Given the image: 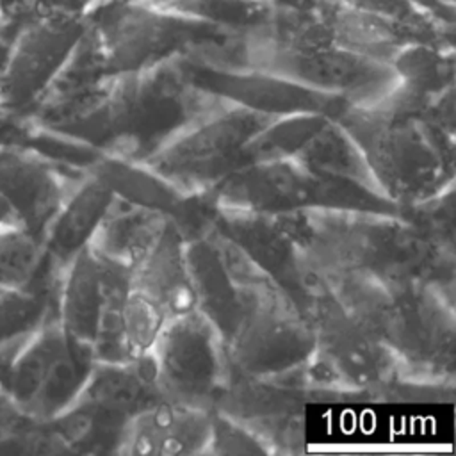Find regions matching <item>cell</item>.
Returning <instances> with one entry per match:
<instances>
[{
	"mask_svg": "<svg viewBox=\"0 0 456 456\" xmlns=\"http://www.w3.org/2000/svg\"><path fill=\"white\" fill-rule=\"evenodd\" d=\"M276 217L322 280H428L454 289V251L435 246L399 214L319 208Z\"/></svg>",
	"mask_w": 456,
	"mask_h": 456,
	"instance_id": "1",
	"label": "cell"
},
{
	"mask_svg": "<svg viewBox=\"0 0 456 456\" xmlns=\"http://www.w3.org/2000/svg\"><path fill=\"white\" fill-rule=\"evenodd\" d=\"M322 280V278H321ZM338 303L397 360L399 378L454 385V289L428 280H322Z\"/></svg>",
	"mask_w": 456,
	"mask_h": 456,
	"instance_id": "2",
	"label": "cell"
},
{
	"mask_svg": "<svg viewBox=\"0 0 456 456\" xmlns=\"http://www.w3.org/2000/svg\"><path fill=\"white\" fill-rule=\"evenodd\" d=\"M394 91L374 105L346 103L333 119L360 148L381 192L403 210L454 185V135Z\"/></svg>",
	"mask_w": 456,
	"mask_h": 456,
	"instance_id": "3",
	"label": "cell"
},
{
	"mask_svg": "<svg viewBox=\"0 0 456 456\" xmlns=\"http://www.w3.org/2000/svg\"><path fill=\"white\" fill-rule=\"evenodd\" d=\"M217 239L244 292L240 321L226 342L232 372L267 378L299 369L312 356L315 344L308 317L232 242L219 233Z\"/></svg>",
	"mask_w": 456,
	"mask_h": 456,
	"instance_id": "4",
	"label": "cell"
},
{
	"mask_svg": "<svg viewBox=\"0 0 456 456\" xmlns=\"http://www.w3.org/2000/svg\"><path fill=\"white\" fill-rule=\"evenodd\" d=\"M314 353L301 367L303 383L317 401L374 399L399 378L395 356L338 303L321 280L306 306Z\"/></svg>",
	"mask_w": 456,
	"mask_h": 456,
	"instance_id": "5",
	"label": "cell"
},
{
	"mask_svg": "<svg viewBox=\"0 0 456 456\" xmlns=\"http://www.w3.org/2000/svg\"><path fill=\"white\" fill-rule=\"evenodd\" d=\"M207 194L216 207L265 216L319 208L401 216V207L387 196L353 182L315 175L294 159L244 164Z\"/></svg>",
	"mask_w": 456,
	"mask_h": 456,
	"instance_id": "6",
	"label": "cell"
},
{
	"mask_svg": "<svg viewBox=\"0 0 456 456\" xmlns=\"http://www.w3.org/2000/svg\"><path fill=\"white\" fill-rule=\"evenodd\" d=\"M162 399L151 354L94 362L75 401L48 420L66 452L119 454L132 419Z\"/></svg>",
	"mask_w": 456,
	"mask_h": 456,
	"instance_id": "7",
	"label": "cell"
},
{
	"mask_svg": "<svg viewBox=\"0 0 456 456\" xmlns=\"http://www.w3.org/2000/svg\"><path fill=\"white\" fill-rule=\"evenodd\" d=\"M87 23L102 48L107 75L142 71L235 34L144 0H98Z\"/></svg>",
	"mask_w": 456,
	"mask_h": 456,
	"instance_id": "8",
	"label": "cell"
},
{
	"mask_svg": "<svg viewBox=\"0 0 456 456\" xmlns=\"http://www.w3.org/2000/svg\"><path fill=\"white\" fill-rule=\"evenodd\" d=\"M94 365L93 351L71 340L50 315L21 340L0 349V381L30 417L48 420L66 410Z\"/></svg>",
	"mask_w": 456,
	"mask_h": 456,
	"instance_id": "9",
	"label": "cell"
},
{
	"mask_svg": "<svg viewBox=\"0 0 456 456\" xmlns=\"http://www.w3.org/2000/svg\"><path fill=\"white\" fill-rule=\"evenodd\" d=\"M226 68H255L308 89L333 94L349 105H374L387 98L399 78L388 62L338 45L319 48H280L242 34Z\"/></svg>",
	"mask_w": 456,
	"mask_h": 456,
	"instance_id": "10",
	"label": "cell"
},
{
	"mask_svg": "<svg viewBox=\"0 0 456 456\" xmlns=\"http://www.w3.org/2000/svg\"><path fill=\"white\" fill-rule=\"evenodd\" d=\"M271 119L216 100L142 164L183 192H208L242 166L248 142Z\"/></svg>",
	"mask_w": 456,
	"mask_h": 456,
	"instance_id": "11",
	"label": "cell"
},
{
	"mask_svg": "<svg viewBox=\"0 0 456 456\" xmlns=\"http://www.w3.org/2000/svg\"><path fill=\"white\" fill-rule=\"evenodd\" d=\"M132 273L87 244L62 269L55 314L66 335L89 347L96 362H132L121 333V310Z\"/></svg>",
	"mask_w": 456,
	"mask_h": 456,
	"instance_id": "12",
	"label": "cell"
},
{
	"mask_svg": "<svg viewBox=\"0 0 456 456\" xmlns=\"http://www.w3.org/2000/svg\"><path fill=\"white\" fill-rule=\"evenodd\" d=\"M150 354L157 385L173 403L212 410L232 376L224 340L200 310L167 319Z\"/></svg>",
	"mask_w": 456,
	"mask_h": 456,
	"instance_id": "13",
	"label": "cell"
},
{
	"mask_svg": "<svg viewBox=\"0 0 456 456\" xmlns=\"http://www.w3.org/2000/svg\"><path fill=\"white\" fill-rule=\"evenodd\" d=\"M86 32L87 18H28L0 68V105L11 114L39 105Z\"/></svg>",
	"mask_w": 456,
	"mask_h": 456,
	"instance_id": "14",
	"label": "cell"
},
{
	"mask_svg": "<svg viewBox=\"0 0 456 456\" xmlns=\"http://www.w3.org/2000/svg\"><path fill=\"white\" fill-rule=\"evenodd\" d=\"M308 403V394L297 379V369L267 378L232 372L212 410L249 429L264 442L269 454H296L305 445Z\"/></svg>",
	"mask_w": 456,
	"mask_h": 456,
	"instance_id": "15",
	"label": "cell"
},
{
	"mask_svg": "<svg viewBox=\"0 0 456 456\" xmlns=\"http://www.w3.org/2000/svg\"><path fill=\"white\" fill-rule=\"evenodd\" d=\"M178 62L187 80L201 93L269 118L303 112L335 118L347 103L338 96L308 89L255 68L217 66L189 53L180 55Z\"/></svg>",
	"mask_w": 456,
	"mask_h": 456,
	"instance_id": "16",
	"label": "cell"
},
{
	"mask_svg": "<svg viewBox=\"0 0 456 456\" xmlns=\"http://www.w3.org/2000/svg\"><path fill=\"white\" fill-rule=\"evenodd\" d=\"M210 228L232 242L262 274L289 294L306 315L321 278L276 216L216 207Z\"/></svg>",
	"mask_w": 456,
	"mask_h": 456,
	"instance_id": "17",
	"label": "cell"
},
{
	"mask_svg": "<svg viewBox=\"0 0 456 456\" xmlns=\"http://www.w3.org/2000/svg\"><path fill=\"white\" fill-rule=\"evenodd\" d=\"M86 173L18 141L0 142V196L12 207L20 224L41 240Z\"/></svg>",
	"mask_w": 456,
	"mask_h": 456,
	"instance_id": "18",
	"label": "cell"
},
{
	"mask_svg": "<svg viewBox=\"0 0 456 456\" xmlns=\"http://www.w3.org/2000/svg\"><path fill=\"white\" fill-rule=\"evenodd\" d=\"M212 410L167 399L132 419L121 456H198L210 438Z\"/></svg>",
	"mask_w": 456,
	"mask_h": 456,
	"instance_id": "19",
	"label": "cell"
},
{
	"mask_svg": "<svg viewBox=\"0 0 456 456\" xmlns=\"http://www.w3.org/2000/svg\"><path fill=\"white\" fill-rule=\"evenodd\" d=\"M185 260L196 296V310L217 328L226 346L240 321L244 292L212 228L185 242Z\"/></svg>",
	"mask_w": 456,
	"mask_h": 456,
	"instance_id": "20",
	"label": "cell"
},
{
	"mask_svg": "<svg viewBox=\"0 0 456 456\" xmlns=\"http://www.w3.org/2000/svg\"><path fill=\"white\" fill-rule=\"evenodd\" d=\"M114 198L107 182L91 169L77 182L43 235L46 264L53 273L61 274L66 264L91 242Z\"/></svg>",
	"mask_w": 456,
	"mask_h": 456,
	"instance_id": "21",
	"label": "cell"
},
{
	"mask_svg": "<svg viewBox=\"0 0 456 456\" xmlns=\"http://www.w3.org/2000/svg\"><path fill=\"white\" fill-rule=\"evenodd\" d=\"M185 242L182 232L167 217L159 240L132 271V289L157 303L167 319L196 310V296L185 260Z\"/></svg>",
	"mask_w": 456,
	"mask_h": 456,
	"instance_id": "22",
	"label": "cell"
},
{
	"mask_svg": "<svg viewBox=\"0 0 456 456\" xmlns=\"http://www.w3.org/2000/svg\"><path fill=\"white\" fill-rule=\"evenodd\" d=\"M166 223V214L116 196L89 246L102 258L132 273L155 246Z\"/></svg>",
	"mask_w": 456,
	"mask_h": 456,
	"instance_id": "23",
	"label": "cell"
},
{
	"mask_svg": "<svg viewBox=\"0 0 456 456\" xmlns=\"http://www.w3.org/2000/svg\"><path fill=\"white\" fill-rule=\"evenodd\" d=\"M89 169L107 182L114 196L159 210L169 219H175L182 212L191 196L142 162H132L116 155L103 153Z\"/></svg>",
	"mask_w": 456,
	"mask_h": 456,
	"instance_id": "24",
	"label": "cell"
},
{
	"mask_svg": "<svg viewBox=\"0 0 456 456\" xmlns=\"http://www.w3.org/2000/svg\"><path fill=\"white\" fill-rule=\"evenodd\" d=\"M292 159L315 175L353 182L383 194L360 148L335 119H330Z\"/></svg>",
	"mask_w": 456,
	"mask_h": 456,
	"instance_id": "25",
	"label": "cell"
},
{
	"mask_svg": "<svg viewBox=\"0 0 456 456\" xmlns=\"http://www.w3.org/2000/svg\"><path fill=\"white\" fill-rule=\"evenodd\" d=\"M399 87L424 109L445 91L454 89V46L413 43L390 61Z\"/></svg>",
	"mask_w": 456,
	"mask_h": 456,
	"instance_id": "26",
	"label": "cell"
},
{
	"mask_svg": "<svg viewBox=\"0 0 456 456\" xmlns=\"http://www.w3.org/2000/svg\"><path fill=\"white\" fill-rule=\"evenodd\" d=\"M59 274L50 269L43 240L20 223L0 228V290L2 289H52L57 290Z\"/></svg>",
	"mask_w": 456,
	"mask_h": 456,
	"instance_id": "27",
	"label": "cell"
},
{
	"mask_svg": "<svg viewBox=\"0 0 456 456\" xmlns=\"http://www.w3.org/2000/svg\"><path fill=\"white\" fill-rule=\"evenodd\" d=\"M166 11L192 18L196 21L246 34L262 27L271 11L273 0H144Z\"/></svg>",
	"mask_w": 456,
	"mask_h": 456,
	"instance_id": "28",
	"label": "cell"
},
{
	"mask_svg": "<svg viewBox=\"0 0 456 456\" xmlns=\"http://www.w3.org/2000/svg\"><path fill=\"white\" fill-rule=\"evenodd\" d=\"M330 119L333 118L317 112L273 118L248 142L242 166L256 160L292 159Z\"/></svg>",
	"mask_w": 456,
	"mask_h": 456,
	"instance_id": "29",
	"label": "cell"
},
{
	"mask_svg": "<svg viewBox=\"0 0 456 456\" xmlns=\"http://www.w3.org/2000/svg\"><path fill=\"white\" fill-rule=\"evenodd\" d=\"M57 290L2 289L0 290V349L21 340L55 314Z\"/></svg>",
	"mask_w": 456,
	"mask_h": 456,
	"instance_id": "30",
	"label": "cell"
},
{
	"mask_svg": "<svg viewBox=\"0 0 456 456\" xmlns=\"http://www.w3.org/2000/svg\"><path fill=\"white\" fill-rule=\"evenodd\" d=\"M166 322L167 315L162 308L130 285L121 310V333L130 360L151 353Z\"/></svg>",
	"mask_w": 456,
	"mask_h": 456,
	"instance_id": "31",
	"label": "cell"
},
{
	"mask_svg": "<svg viewBox=\"0 0 456 456\" xmlns=\"http://www.w3.org/2000/svg\"><path fill=\"white\" fill-rule=\"evenodd\" d=\"M207 456H255L269 454L264 442L249 429L232 420L230 417L212 410L210 417V438L205 451Z\"/></svg>",
	"mask_w": 456,
	"mask_h": 456,
	"instance_id": "32",
	"label": "cell"
},
{
	"mask_svg": "<svg viewBox=\"0 0 456 456\" xmlns=\"http://www.w3.org/2000/svg\"><path fill=\"white\" fill-rule=\"evenodd\" d=\"M11 223H20V221L16 219L12 207L0 196V228L5 224H11Z\"/></svg>",
	"mask_w": 456,
	"mask_h": 456,
	"instance_id": "33",
	"label": "cell"
},
{
	"mask_svg": "<svg viewBox=\"0 0 456 456\" xmlns=\"http://www.w3.org/2000/svg\"><path fill=\"white\" fill-rule=\"evenodd\" d=\"M422 2L429 4L431 7H435V9H438V11H444V12H447V14H454V7H451V5H444V4L435 2V0H422Z\"/></svg>",
	"mask_w": 456,
	"mask_h": 456,
	"instance_id": "34",
	"label": "cell"
},
{
	"mask_svg": "<svg viewBox=\"0 0 456 456\" xmlns=\"http://www.w3.org/2000/svg\"><path fill=\"white\" fill-rule=\"evenodd\" d=\"M4 25H5V21L0 18V45H2V39H4Z\"/></svg>",
	"mask_w": 456,
	"mask_h": 456,
	"instance_id": "35",
	"label": "cell"
},
{
	"mask_svg": "<svg viewBox=\"0 0 456 456\" xmlns=\"http://www.w3.org/2000/svg\"><path fill=\"white\" fill-rule=\"evenodd\" d=\"M435 2H440V4H444V5H451V7H454V0H435Z\"/></svg>",
	"mask_w": 456,
	"mask_h": 456,
	"instance_id": "36",
	"label": "cell"
}]
</instances>
